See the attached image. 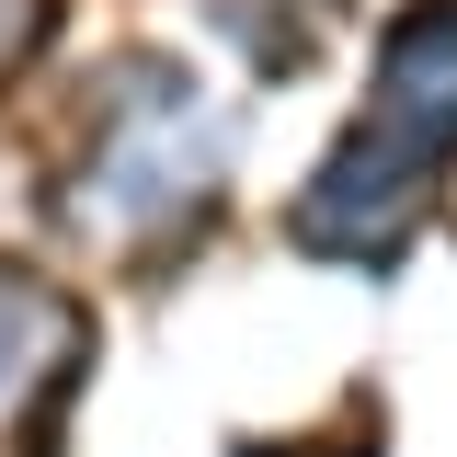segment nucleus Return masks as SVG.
<instances>
[{
	"label": "nucleus",
	"mask_w": 457,
	"mask_h": 457,
	"mask_svg": "<svg viewBox=\"0 0 457 457\" xmlns=\"http://www.w3.org/2000/svg\"><path fill=\"white\" fill-rule=\"evenodd\" d=\"M457 149V0H435L423 23H400L389 92L378 114L343 137V161L309 183V240L332 252H378V228H400V206L423 195V171Z\"/></svg>",
	"instance_id": "f257e3e1"
},
{
	"label": "nucleus",
	"mask_w": 457,
	"mask_h": 457,
	"mask_svg": "<svg viewBox=\"0 0 457 457\" xmlns=\"http://www.w3.org/2000/svg\"><path fill=\"white\" fill-rule=\"evenodd\" d=\"M46 354H69V309H57L35 275H12V263H0V389H12V378H35Z\"/></svg>",
	"instance_id": "f03ea898"
}]
</instances>
